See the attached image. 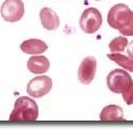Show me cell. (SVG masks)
<instances>
[{
    "instance_id": "1",
    "label": "cell",
    "mask_w": 133,
    "mask_h": 129,
    "mask_svg": "<svg viewBox=\"0 0 133 129\" xmlns=\"http://www.w3.org/2000/svg\"><path fill=\"white\" fill-rule=\"evenodd\" d=\"M108 24L125 36H133V12L125 4H116L107 15Z\"/></svg>"
},
{
    "instance_id": "2",
    "label": "cell",
    "mask_w": 133,
    "mask_h": 129,
    "mask_svg": "<svg viewBox=\"0 0 133 129\" xmlns=\"http://www.w3.org/2000/svg\"><path fill=\"white\" fill-rule=\"evenodd\" d=\"M107 86L114 93H121L127 105L133 104V80L123 69H114L107 77Z\"/></svg>"
},
{
    "instance_id": "3",
    "label": "cell",
    "mask_w": 133,
    "mask_h": 129,
    "mask_svg": "<svg viewBox=\"0 0 133 129\" xmlns=\"http://www.w3.org/2000/svg\"><path fill=\"white\" fill-rule=\"evenodd\" d=\"M39 117V108L37 103L28 98L21 96L15 102L14 109L10 115V122H35Z\"/></svg>"
},
{
    "instance_id": "4",
    "label": "cell",
    "mask_w": 133,
    "mask_h": 129,
    "mask_svg": "<svg viewBox=\"0 0 133 129\" xmlns=\"http://www.w3.org/2000/svg\"><path fill=\"white\" fill-rule=\"evenodd\" d=\"M103 22L102 15L98 10L89 8L85 10L80 19V26L86 34H94L99 29Z\"/></svg>"
},
{
    "instance_id": "5",
    "label": "cell",
    "mask_w": 133,
    "mask_h": 129,
    "mask_svg": "<svg viewBox=\"0 0 133 129\" xmlns=\"http://www.w3.org/2000/svg\"><path fill=\"white\" fill-rule=\"evenodd\" d=\"M0 13L3 20L12 23L17 22L24 16V3L21 0H5L1 5Z\"/></svg>"
},
{
    "instance_id": "6",
    "label": "cell",
    "mask_w": 133,
    "mask_h": 129,
    "mask_svg": "<svg viewBox=\"0 0 133 129\" xmlns=\"http://www.w3.org/2000/svg\"><path fill=\"white\" fill-rule=\"evenodd\" d=\"M52 88V80L47 76L36 77L27 84V93L32 98H42Z\"/></svg>"
},
{
    "instance_id": "7",
    "label": "cell",
    "mask_w": 133,
    "mask_h": 129,
    "mask_svg": "<svg viewBox=\"0 0 133 129\" xmlns=\"http://www.w3.org/2000/svg\"><path fill=\"white\" fill-rule=\"evenodd\" d=\"M96 74V60L94 57H86L83 62L81 63L79 72H78V79L84 85H89Z\"/></svg>"
},
{
    "instance_id": "8",
    "label": "cell",
    "mask_w": 133,
    "mask_h": 129,
    "mask_svg": "<svg viewBox=\"0 0 133 129\" xmlns=\"http://www.w3.org/2000/svg\"><path fill=\"white\" fill-rule=\"evenodd\" d=\"M50 66L49 60L44 56H32L27 61V68L30 73L42 75L48 72Z\"/></svg>"
},
{
    "instance_id": "9",
    "label": "cell",
    "mask_w": 133,
    "mask_h": 129,
    "mask_svg": "<svg viewBox=\"0 0 133 129\" xmlns=\"http://www.w3.org/2000/svg\"><path fill=\"white\" fill-rule=\"evenodd\" d=\"M40 20L43 27L47 30H56L60 26L59 16L49 8H43L41 10Z\"/></svg>"
},
{
    "instance_id": "10",
    "label": "cell",
    "mask_w": 133,
    "mask_h": 129,
    "mask_svg": "<svg viewBox=\"0 0 133 129\" xmlns=\"http://www.w3.org/2000/svg\"><path fill=\"white\" fill-rule=\"evenodd\" d=\"M99 120L103 123L122 122L124 120V111L119 106L109 105L105 107L99 115Z\"/></svg>"
},
{
    "instance_id": "11",
    "label": "cell",
    "mask_w": 133,
    "mask_h": 129,
    "mask_svg": "<svg viewBox=\"0 0 133 129\" xmlns=\"http://www.w3.org/2000/svg\"><path fill=\"white\" fill-rule=\"evenodd\" d=\"M21 50L24 54H28V55H39V54H43L44 51L47 50L48 45L39 39H29V40H25L24 42L21 43L20 45Z\"/></svg>"
},
{
    "instance_id": "12",
    "label": "cell",
    "mask_w": 133,
    "mask_h": 129,
    "mask_svg": "<svg viewBox=\"0 0 133 129\" xmlns=\"http://www.w3.org/2000/svg\"><path fill=\"white\" fill-rule=\"evenodd\" d=\"M107 57H108V59H110L111 61L116 63L118 66H121L125 70H129V72L133 73V59H131L130 57H126V56H124L122 54H117V53L109 54V55H107Z\"/></svg>"
},
{
    "instance_id": "13",
    "label": "cell",
    "mask_w": 133,
    "mask_h": 129,
    "mask_svg": "<svg viewBox=\"0 0 133 129\" xmlns=\"http://www.w3.org/2000/svg\"><path fill=\"white\" fill-rule=\"evenodd\" d=\"M127 46H128V40L125 36L124 37H117L109 43V49L111 53L124 51Z\"/></svg>"
},
{
    "instance_id": "14",
    "label": "cell",
    "mask_w": 133,
    "mask_h": 129,
    "mask_svg": "<svg viewBox=\"0 0 133 129\" xmlns=\"http://www.w3.org/2000/svg\"><path fill=\"white\" fill-rule=\"evenodd\" d=\"M127 54H128V56H129L131 59H133V41L130 42V43H128V46H127Z\"/></svg>"
},
{
    "instance_id": "15",
    "label": "cell",
    "mask_w": 133,
    "mask_h": 129,
    "mask_svg": "<svg viewBox=\"0 0 133 129\" xmlns=\"http://www.w3.org/2000/svg\"><path fill=\"white\" fill-rule=\"evenodd\" d=\"M96 1H98V0H96Z\"/></svg>"
}]
</instances>
